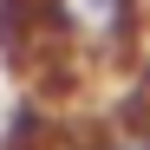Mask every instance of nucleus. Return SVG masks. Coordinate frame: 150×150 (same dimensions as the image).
<instances>
[{"label": "nucleus", "mask_w": 150, "mask_h": 150, "mask_svg": "<svg viewBox=\"0 0 150 150\" xmlns=\"http://www.w3.org/2000/svg\"><path fill=\"white\" fill-rule=\"evenodd\" d=\"M59 26L72 46H85L98 59H117L137 33V0H59Z\"/></svg>", "instance_id": "nucleus-1"}, {"label": "nucleus", "mask_w": 150, "mask_h": 150, "mask_svg": "<svg viewBox=\"0 0 150 150\" xmlns=\"http://www.w3.org/2000/svg\"><path fill=\"white\" fill-rule=\"evenodd\" d=\"M98 150H150V124H124V131L98 137Z\"/></svg>", "instance_id": "nucleus-2"}]
</instances>
